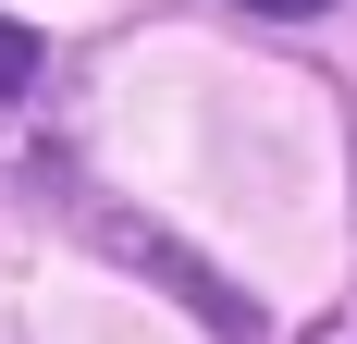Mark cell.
I'll list each match as a JSON object with an SVG mask.
<instances>
[{"mask_svg": "<svg viewBox=\"0 0 357 344\" xmlns=\"http://www.w3.org/2000/svg\"><path fill=\"white\" fill-rule=\"evenodd\" d=\"M25 86H37V25L0 13V99H25Z\"/></svg>", "mask_w": 357, "mask_h": 344, "instance_id": "6da1fadb", "label": "cell"}, {"mask_svg": "<svg viewBox=\"0 0 357 344\" xmlns=\"http://www.w3.org/2000/svg\"><path fill=\"white\" fill-rule=\"evenodd\" d=\"M247 13H333V0H247Z\"/></svg>", "mask_w": 357, "mask_h": 344, "instance_id": "7a4b0ae2", "label": "cell"}]
</instances>
